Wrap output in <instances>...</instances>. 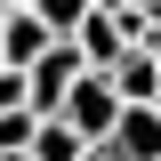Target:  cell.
Segmentation results:
<instances>
[{
    "mask_svg": "<svg viewBox=\"0 0 161 161\" xmlns=\"http://www.w3.org/2000/svg\"><path fill=\"white\" fill-rule=\"evenodd\" d=\"M57 121H64V129H73L80 145H105V129H113V121H121V105H113V89H105L97 73H80L73 89H64V105H57Z\"/></svg>",
    "mask_w": 161,
    "mask_h": 161,
    "instance_id": "cell-1",
    "label": "cell"
},
{
    "mask_svg": "<svg viewBox=\"0 0 161 161\" xmlns=\"http://www.w3.org/2000/svg\"><path fill=\"white\" fill-rule=\"evenodd\" d=\"M97 80L113 89V105H153V97H161V73H153V57H145V48H121Z\"/></svg>",
    "mask_w": 161,
    "mask_h": 161,
    "instance_id": "cell-2",
    "label": "cell"
},
{
    "mask_svg": "<svg viewBox=\"0 0 161 161\" xmlns=\"http://www.w3.org/2000/svg\"><path fill=\"white\" fill-rule=\"evenodd\" d=\"M24 16H32V24H40V32H48V40H73L80 24L97 16V8H89V0H32Z\"/></svg>",
    "mask_w": 161,
    "mask_h": 161,
    "instance_id": "cell-3",
    "label": "cell"
},
{
    "mask_svg": "<svg viewBox=\"0 0 161 161\" xmlns=\"http://www.w3.org/2000/svg\"><path fill=\"white\" fill-rule=\"evenodd\" d=\"M73 57L89 64V73H105V64L121 57V32H113V16H89V24H80V32H73Z\"/></svg>",
    "mask_w": 161,
    "mask_h": 161,
    "instance_id": "cell-4",
    "label": "cell"
},
{
    "mask_svg": "<svg viewBox=\"0 0 161 161\" xmlns=\"http://www.w3.org/2000/svg\"><path fill=\"white\" fill-rule=\"evenodd\" d=\"M89 145L64 129V121H32V137H24V161H80Z\"/></svg>",
    "mask_w": 161,
    "mask_h": 161,
    "instance_id": "cell-5",
    "label": "cell"
},
{
    "mask_svg": "<svg viewBox=\"0 0 161 161\" xmlns=\"http://www.w3.org/2000/svg\"><path fill=\"white\" fill-rule=\"evenodd\" d=\"M24 137H32V113H0V153H24Z\"/></svg>",
    "mask_w": 161,
    "mask_h": 161,
    "instance_id": "cell-6",
    "label": "cell"
},
{
    "mask_svg": "<svg viewBox=\"0 0 161 161\" xmlns=\"http://www.w3.org/2000/svg\"><path fill=\"white\" fill-rule=\"evenodd\" d=\"M145 57H153V73H161V24H153V40H145Z\"/></svg>",
    "mask_w": 161,
    "mask_h": 161,
    "instance_id": "cell-7",
    "label": "cell"
},
{
    "mask_svg": "<svg viewBox=\"0 0 161 161\" xmlns=\"http://www.w3.org/2000/svg\"><path fill=\"white\" fill-rule=\"evenodd\" d=\"M0 8H32V0H0Z\"/></svg>",
    "mask_w": 161,
    "mask_h": 161,
    "instance_id": "cell-8",
    "label": "cell"
},
{
    "mask_svg": "<svg viewBox=\"0 0 161 161\" xmlns=\"http://www.w3.org/2000/svg\"><path fill=\"white\" fill-rule=\"evenodd\" d=\"M0 161H24V153H0Z\"/></svg>",
    "mask_w": 161,
    "mask_h": 161,
    "instance_id": "cell-9",
    "label": "cell"
}]
</instances>
